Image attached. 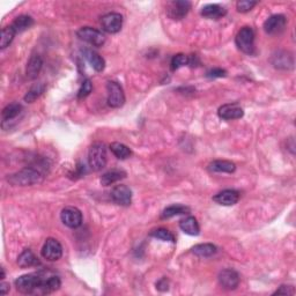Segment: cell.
<instances>
[{
	"instance_id": "3",
	"label": "cell",
	"mask_w": 296,
	"mask_h": 296,
	"mask_svg": "<svg viewBox=\"0 0 296 296\" xmlns=\"http://www.w3.org/2000/svg\"><path fill=\"white\" fill-rule=\"evenodd\" d=\"M107 146L103 143H94L88 151V163L93 171H100L107 165Z\"/></svg>"
},
{
	"instance_id": "28",
	"label": "cell",
	"mask_w": 296,
	"mask_h": 296,
	"mask_svg": "<svg viewBox=\"0 0 296 296\" xmlns=\"http://www.w3.org/2000/svg\"><path fill=\"white\" fill-rule=\"evenodd\" d=\"M190 212V209L183 205H171L163 210V212L161 214V219H170L172 217L182 216V214H186Z\"/></svg>"
},
{
	"instance_id": "34",
	"label": "cell",
	"mask_w": 296,
	"mask_h": 296,
	"mask_svg": "<svg viewBox=\"0 0 296 296\" xmlns=\"http://www.w3.org/2000/svg\"><path fill=\"white\" fill-rule=\"evenodd\" d=\"M91 90H93V83H91V81L89 79H86L82 83H81L80 89L77 91V97L79 98L87 97L88 95L91 93Z\"/></svg>"
},
{
	"instance_id": "29",
	"label": "cell",
	"mask_w": 296,
	"mask_h": 296,
	"mask_svg": "<svg viewBox=\"0 0 296 296\" xmlns=\"http://www.w3.org/2000/svg\"><path fill=\"white\" fill-rule=\"evenodd\" d=\"M110 149L112 154L119 160H125V158L130 157L132 155V151L130 148L121 143H112L110 145Z\"/></svg>"
},
{
	"instance_id": "9",
	"label": "cell",
	"mask_w": 296,
	"mask_h": 296,
	"mask_svg": "<svg viewBox=\"0 0 296 296\" xmlns=\"http://www.w3.org/2000/svg\"><path fill=\"white\" fill-rule=\"evenodd\" d=\"M123 15L119 13H108L102 16L101 26L108 34H117L123 27Z\"/></svg>"
},
{
	"instance_id": "39",
	"label": "cell",
	"mask_w": 296,
	"mask_h": 296,
	"mask_svg": "<svg viewBox=\"0 0 296 296\" xmlns=\"http://www.w3.org/2000/svg\"><path fill=\"white\" fill-rule=\"evenodd\" d=\"M9 292V284H7V283H2L0 284V294H1L2 296L3 295H6L7 293H8Z\"/></svg>"
},
{
	"instance_id": "1",
	"label": "cell",
	"mask_w": 296,
	"mask_h": 296,
	"mask_svg": "<svg viewBox=\"0 0 296 296\" xmlns=\"http://www.w3.org/2000/svg\"><path fill=\"white\" fill-rule=\"evenodd\" d=\"M44 174L41 169L34 167H26L21 170L8 175L7 182L14 186H31L43 182Z\"/></svg>"
},
{
	"instance_id": "36",
	"label": "cell",
	"mask_w": 296,
	"mask_h": 296,
	"mask_svg": "<svg viewBox=\"0 0 296 296\" xmlns=\"http://www.w3.org/2000/svg\"><path fill=\"white\" fill-rule=\"evenodd\" d=\"M295 290L293 286H287V285H283L278 290L274 292L273 295H294Z\"/></svg>"
},
{
	"instance_id": "17",
	"label": "cell",
	"mask_w": 296,
	"mask_h": 296,
	"mask_svg": "<svg viewBox=\"0 0 296 296\" xmlns=\"http://www.w3.org/2000/svg\"><path fill=\"white\" fill-rule=\"evenodd\" d=\"M42 68H43V59L40 55H33L29 59V62L27 63L26 68V75L28 79L34 80L40 75L42 71Z\"/></svg>"
},
{
	"instance_id": "25",
	"label": "cell",
	"mask_w": 296,
	"mask_h": 296,
	"mask_svg": "<svg viewBox=\"0 0 296 296\" xmlns=\"http://www.w3.org/2000/svg\"><path fill=\"white\" fill-rule=\"evenodd\" d=\"M34 26V19L30 15H20L15 17L10 27L15 30L16 34L22 33V31L29 29Z\"/></svg>"
},
{
	"instance_id": "32",
	"label": "cell",
	"mask_w": 296,
	"mask_h": 296,
	"mask_svg": "<svg viewBox=\"0 0 296 296\" xmlns=\"http://www.w3.org/2000/svg\"><path fill=\"white\" fill-rule=\"evenodd\" d=\"M151 237H155L157 239H161V241L164 242H171L175 243V236L172 232H170L168 229L165 228H157L150 232Z\"/></svg>"
},
{
	"instance_id": "4",
	"label": "cell",
	"mask_w": 296,
	"mask_h": 296,
	"mask_svg": "<svg viewBox=\"0 0 296 296\" xmlns=\"http://www.w3.org/2000/svg\"><path fill=\"white\" fill-rule=\"evenodd\" d=\"M236 47L241 50L243 54L253 56L256 54L255 47V31L251 27H243L238 30L235 37Z\"/></svg>"
},
{
	"instance_id": "12",
	"label": "cell",
	"mask_w": 296,
	"mask_h": 296,
	"mask_svg": "<svg viewBox=\"0 0 296 296\" xmlns=\"http://www.w3.org/2000/svg\"><path fill=\"white\" fill-rule=\"evenodd\" d=\"M61 219L63 223L68 225L69 228L75 229L80 227L81 223H82V213H81V211L77 210L76 207L69 206L65 207V209L62 211Z\"/></svg>"
},
{
	"instance_id": "11",
	"label": "cell",
	"mask_w": 296,
	"mask_h": 296,
	"mask_svg": "<svg viewBox=\"0 0 296 296\" xmlns=\"http://www.w3.org/2000/svg\"><path fill=\"white\" fill-rule=\"evenodd\" d=\"M111 200L119 206L128 207L132 203V191L124 184L116 185L110 193Z\"/></svg>"
},
{
	"instance_id": "8",
	"label": "cell",
	"mask_w": 296,
	"mask_h": 296,
	"mask_svg": "<svg viewBox=\"0 0 296 296\" xmlns=\"http://www.w3.org/2000/svg\"><path fill=\"white\" fill-rule=\"evenodd\" d=\"M42 257L49 262H57L63 256V246L56 238H47L42 248Z\"/></svg>"
},
{
	"instance_id": "6",
	"label": "cell",
	"mask_w": 296,
	"mask_h": 296,
	"mask_svg": "<svg viewBox=\"0 0 296 296\" xmlns=\"http://www.w3.org/2000/svg\"><path fill=\"white\" fill-rule=\"evenodd\" d=\"M108 104L111 108H122L125 103V94L121 84L116 81H108Z\"/></svg>"
},
{
	"instance_id": "14",
	"label": "cell",
	"mask_w": 296,
	"mask_h": 296,
	"mask_svg": "<svg viewBox=\"0 0 296 296\" xmlns=\"http://www.w3.org/2000/svg\"><path fill=\"white\" fill-rule=\"evenodd\" d=\"M218 115L221 119L224 121H232V119H239L244 116V111L237 103L223 104L218 110Z\"/></svg>"
},
{
	"instance_id": "15",
	"label": "cell",
	"mask_w": 296,
	"mask_h": 296,
	"mask_svg": "<svg viewBox=\"0 0 296 296\" xmlns=\"http://www.w3.org/2000/svg\"><path fill=\"white\" fill-rule=\"evenodd\" d=\"M271 63L278 70H291L294 66V58L290 52L277 51L272 56Z\"/></svg>"
},
{
	"instance_id": "7",
	"label": "cell",
	"mask_w": 296,
	"mask_h": 296,
	"mask_svg": "<svg viewBox=\"0 0 296 296\" xmlns=\"http://www.w3.org/2000/svg\"><path fill=\"white\" fill-rule=\"evenodd\" d=\"M191 9V2L186 0H175V1L168 2L167 5V15L171 20L179 21L188 15Z\"/></svg>"
},
{
	"instance_id": "37",
	"label": "cell",
	"mask_w": 296,
	"mask_h": 296,
	"mask_svg": "<svg viewBox=\"0 0 296 296\" xmlns=\"http://www.w3.org/2000/svg\"><path fill=\"white\" fill-rule=\"evenodd\" d=\"M207 77H211V79H216V77H223L227 75V72L222 69H213L211 71L207 72Z\"/></svg>"
},
{
	"instance_id": "33",
	"label": "cell",
	"mask_w": 296,
	"mask_h": 296,
	"mask_svg": "<svg viewBox=\"0 0 296 296\" xmlns=\"http://www.w3.org/2000/svg\"><path fill=\"white\" fill-rule=\"evenodd\" d=\"M170 65H171L172 71H176V70L181 69V68H183V66L190 65V57L189 56L183 55V54L175 55L171 59Z\"/></svg>"
},
{
	"instance_id": "19",
	"label": "cell",
	"mask_w": 296,
	"mask_h": 296,
	"mask_svg": "<svg viewBox=\"0 0 296 296\" xmlns=\"http://www.w3.org/2000/svg\"><path fill=\"white\" fill-rule=\"evenodd\" d=\"M62 286L61 278L57 276H50V277H44L43 283L41 285L40 292L41 294H51L54 292L58 291Z\"/></svg>"
},
{
	"instance_id": "16",
	"label": "cell",
	"mask_w": 296,
	"mask_h": 296,
	"mask_svg": "<svg viewBox=\"0 0 296 296\" xmlns=\"http://www.w3.org/2000/svg\"><path fill=\"white\" fill-rule=\"evenodd\" d=\"M213 200L222 206H232L239 200V192L236 190H223L213 197Z\"/></svg>"
},
{
	"instance_id": "38",
	"label": "cell",
	"mask_w": 296,
	"mask_h": 296,
	"mask_svg": "<svg viewBox=\"0 0 296 296\" xmlns=\"http://www.w3.org/2000/svg\"><path fill=\"white\" fill-rule=\"evenodd\" d=\"M156 288H157L158 291H161V292L168 291V288H169L168 280L165 279V278H162V279L156 284Z\"/></svg>"
},
{
	"instance_id": "2",
	"label": "cell",
	"mask_w": 296,
	"mask_h": 296,
	"mask_svg": "<svg viewBox=\"0 0 296 296\" xmlns=\"http://www.w3.org/2000/svg\"><path fill=\"white\" fill-rule=\"evenodd\" d=\"M44 277V272L29 273L21 276L15 280L16 290L22 294H33L37 290L40 291Z\"/></svg>"
},
{
	"instance_id": "40",
	"label": "cell",
	"mask_w": 296,
	"mask_h": 296,
	"mask_svg": "<svg viewBox=\"0 0 296 296\" xmlns=\"http://www.w3.org/2000/svg\"><path fill=\"white\" fill-rule=\"evenodd\" d=\"M0 279H5V269H3V267H1V277H0Z\"/></svg>"
},
{
	"instance_id": "13",
	"label": "cell",
	"mask_w": 296,
	"mask_h": 296,
	"mask_svg": "<svg viewBox=\"0 0 296 296\" xmlns=\"http://www.w3.org/2000/svg\"><path fill=\"white\" fill-rule=\"evenodd\" d=\"M220 286L225 291H234L239 285V276L235 270L225 269L222 270L218 276Z\"/></svg>"
},
{
	"instance_id": "10",
	"label": "cell",
	"mask_w": 296,
	"mask_h": 296,
	"mask_svg": "<svg viewBox=\"0 0 296 296\" xmlns=\"http://www.w3.org/2000/svg\"><path fill=\"white\" fill-rule=\"evenodd\" d=\"M287 26V19L283 14H274L264 22V30L269 35H279Z\"/></svg>"
},
{
	"instance_id": "24",
	"label": "cell",
	"mask_w": 296,
	"mask_h": 296,
	"mask_svg": "<svg viewBox=\"0 0 296 296\" xmlns=\"http://www.w3.org/2000/svg\"><path fill=\"white\" fill-rule=\"evenodd\" d=\"M179 228H181L182 231H184L185 234L191 236L199 235L200 231L199 223L195 217H188L185 218V219L179 221Z\"/></svg>"
},
{
	"instance_id": "18",
	"label": "cell",
	"mask_w": 296,
	"mask_h": 296,
	"mask_svg": "<svg viewBox=\"0 0 296 296\" xmlns=\"http://www.w3.org/2000/svg\"><path fill=\"white\" fill-rule=\"evenodd\" d=\"M200 14L206 19L218 20L227 14V9L223 6L218 5V3H209V5L203 7Z\"/></svg>"
},
{
	"instance_id": "5",
	"label": "cell",
	"mask_w": 296,
	"mask_h": 296,
	"mask_svg": "<svg viewBox=\"0 0 296 296\" xmlns=\"http://www.w3.org/2000/svg\"><path fill=\"white\" fill-rule=\"evenodd\" d=\"M76 35L81 41L87 42L88 44L93 45V47H102L105 43V41H107V38L102 34V31L91 27L80 28L76 31Z\"/></svg>"
},
{
	"instance_id": "22",
	"label": "cell",
	"mask_w": 296,
	"mask_h": 296,
	"mask_svg": "<svg viewBox=\"0 0 296 296\" xmlns=\"http://www.w3.org/2000/svg\"><path fill=\"white\" fill-rule=\"evenodd\" d=\"M209 170L212 172H227L232 174L236 170V164L227 160H216L209 164Z\"/></svg>"
},
{
	"instance_id": "31",
	"label": "cell",
	"mask_w": 296,
	"mask_h": 296,
	"mask_svg": "<svg viewBox=\"0 0 296 296\" xmlns=\"http://www.w3.org/2000/svg\"><path fill=\"white\" fill-rule=\"evenodd\" d=\"M15 30L13 29L12 27L8 26V27H5L3 29L1 30V40H0V49L3 50V49H6L7 47H9L10 44H12V42L14 40V37H15Z\"/></svg>"
},
{
	"instance_id": "23",
	"label": "cell",
	"mask_w": 296,
	"mask_h": 296,
	"mask_svg": "<svg viewBox=\"0 0 296 296\" xmlns=\"http://www.w3.org/2000/svg\"><path fill=\"white\" fill-rule=\"evenodd\" d=\"M83 55L88 61V63L90 64L91 68H93L96 72H102L105 69V61L97 54V52L86 49V50L83 51Z\"/></svg>"
},
{
	"instance_id": "27",
	"label": "cell",
	"mask_w": 296,
	"mask_h": 296,
	"mask_svg": "<svg viewBox=\"0 0 296 296\" xmlns=\"http://www.w3.org/2000/svg\"><path fill=\"white\" fill-rule=\"evenodd\" d=\"M21 111H22V105L16 103V102L6 105V107L3 108L2 114H1L2 123L13 121L14 118H16L17 116L21 114Z\"/></svg>"
},
{
	"instance_id": "30",
	"label": "cell",
	"mask_w": 296,
	"mask_h": 296,
	"mask_svg": "<svg viewBox=\"0 0 296 296\" xmlns=\"http://www.w3.org/2000/svg\"><path fill=\"white\" fill-rule=\"evenodd\" d=\"M45 89H47V87H45L44 83L34 84V86L27 91V94L24 95V102H27V103H33V102L36 101L37 98L44 93Z\"/></svg>"
},
{
	"instance_id": "20",
	"label": "cell",
	"mask_w": 296,
	"mask_h": 296,
	"mask_svg": "<svg viewBox=\"0 0 296 296\" xmlns=\"http://www.w3.org/2000/svg\"><path fill=\"white\" fill-rule=\"evenodd\" d=\"M17 265L21 269H27V267H33L40 265L37 257L34 255V252L30 249H26L21 252V255L17 257Z\"/></svg>"
},
{
	"instance_id": "26",
	"label": "cell",
	"mask_w": 296,
	"mask_h": 296,
	"mask_svg": "<svg viewBox=\"0 0 296 296\" xmlns=\"http://www.w3.org/2000/svg\"><path fill=\"white\" fill-rule=\"evenodd\" d=\"M218 251L217 246L211 243H203V244H197L192 248V252L196 256L202 257V258H207V257H212L216 255Z\"/></svg>"
},
{
	"instance_id": "35",
	"label": "cell",
	"mask_w": 296,
	"mask_h": 296,
	"mask_svg": "<svg viewBox=\"0 0 296 296\" xmlns=\"http://www.w3.org/2000/svg\"><path fill=\"white\" fill-rule=\"evenodd\" d=\"M257 5V1H250V0H241L236 3V8L239 13H246L250 12L253 7Z\"/></svg>"
},
{
	"instance_id": "21",
	"label": "cell",
	"mask_w": 296,
	"mask_h": 296,
	"mask_svg": "<svg viewBox=\"0 0 296 296\" xmlns=\"http://www.w3.org/2000/svg\"><path fill=\"white\" fill-rule=\"evenodd\" d=\"M126 177V172L122 169H112L110 171H107L105 174L102 175L101 177V184L103 186H109L115 184L121 181V179Z\"/></svg>"
}]
</instances>
